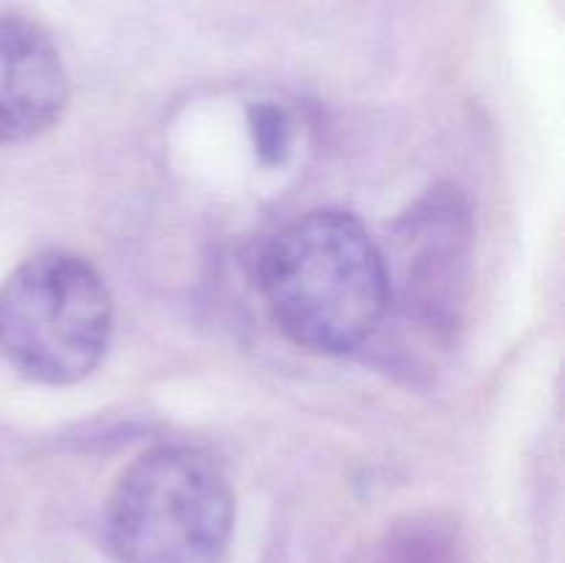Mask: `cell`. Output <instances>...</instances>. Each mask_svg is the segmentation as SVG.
I'll use <instances>...</instances> for the list:
<instances>
[{"instance_id": "obj_3", "label": "cell", "mask_w": 565, "mask_h": 563, "mask_svg": "<svg viewBox=\"0 0 565 563\" xmlns=\"http://www.w3.org/2000/svg\"><path fill=\"white\" fill-rule=\"evenodd\" d=\"M114 334L103 276L66 252L25 259L0 287V353L39 384H75L97 370Z\"/></svg>"}, {"instance_id": "obj_2", "label": "cell", "mask_w": 565, "mask_h": 563, "mask_svg": "<svg viewBox=\"0 0 565 563\" xmlns=\"http://www.w3.org/2000/svg\"><path fill=\"white\" fill-rule=\"evenodd\" d=\"M235 524L226 475L207 453L160 445L116 480L105 535L119 563H221Z\"/></svg>"}, {"instance_id": "obj_6", "label": "cell", "mask_w": 565, "mask_h": 563, "mask_svg": "<svg viewBox=\"0 0 565 563\" xmlns=\"http://www.w3.org/2000/svg\"><path fill=\"white\" fill-rule=\"evenodd\" d=\"M364 563H458L456 539L436 522H408L386 533Z\"/></svg>"}, {"instance_id": "obj_4", "label": "cell", "mask_w": 565, "mask_h": 563, "mask_svg": "<svg viewBox=\"0 0 565 563\" xmlns=\"http://www.w3.org/2000/svg\"><path fill=\"white\" fill-rule=\"evenodd\" d=\"M472 215L461 191L439 185L395 221L381 248L390 307L428 329H452L472 287Z\"/></svg>"}, {"instance_id": "obj_1", "label": "cell", "mask_w": 565, "mask_h": 563, "mask_svg": "<svg viewBox=\"0 0 565 563\" xmlns=\"http://www.w3.org/2000/svg\"><path fill=\"white\" fill-rule=\"evenodd\" d=\"M259 285L276 326L307 351H356L390 312L381 246L342 210H315L276 232Z\"/></svg>"}, {"instance_id": "obj_7", "label": "cell", "mask_w": 565, "mask_h": 563, "mask_svg": "<svg viewBox=\"0 0 565 563\" xmlns=\"http://www.w3.org/2000/svg\"><path fill=\"white\" fill-rule=\"evenodd\" d=\"M248 125H252L254 147H257L259 158H263L265 163H281L287 149H290L292 136V125L287 110L276 103L252 105V110H248Z\"/></svg>"}, {"instance_id": "obj_5", "label": "cell", "mask_w": 565, "mask_h": 563, "mask_svg": "<svg viewBox=\"0 0 565 563\" xmlns=\"http://www.w3.org/2000/svg\"><path fill=\"white\" fill-rule=\"evenodd\" d=\"M70 103V75L39 22L0 17V144L47 132Z\"/></svg>"}]
</instances>
